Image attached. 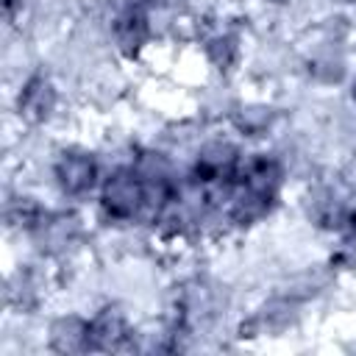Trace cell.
Here are the masks:
<instances>
[{"label":"cell","mask_w":356,"mask_h":356,"mask_svg":"<svg viewBox=\"0 0 356 356\" xmlns=\"http://www.w3.org/2000/svg\"><path fill=\"white\" fill-rule=\"evenodd\" d=\"M103 209L117 220H131L147 209V186L139 170H117L103 184Z\"/></svg>","instance_id":"1"},{"label":"cell","mask_w":356,"mask_h":356,"mask_svg":"<svg viewBox=\"0 0 356 356\" xmlns=\"http://www.w3.org/2000/svg\"><path fill=\"white\" fill-rule=\"evenodd\" d=\"M97 178V164L89 156L81 153H70L56 164V181L67 195H86L95 186Z\"/></svg>","instance_id":"2"},{"label":"cell","mask_w":356,"mask_h":356,"mask_svg":"<svg viewBox=\"0 0 356 356\" xmlns=\"http://www.w3.org/2000/svg\"><path fill=\"white\" fill-rule=\"evenodd\" d=\"M125 339H128L125 320L114 309L100 312L89 323V350H120L125 348Z\"/></svg>","instance_id":"3"},{"label":"cell","mask_w":356,"mask_h":356,"mask_svg":"<svg viewBox=\"0 0 356 356\" xmlns=\"http://www.w3.org/2000/svg\"><path fill=\"white\" fill-rule=\"evenodd\" d=\"M53 106H56V92H53V86H50L44 78H33V81L22 89V95H19V111H22L31 122L47 120L50 111H53Z\"/></svg>","instance_id":"4"},{"label":"cell","mask_w":356,"mask_h":356,"mask_svg":"<svg viewBox=\"0 0 356 356\" xmlns=\"http://www.w3.org/2000/svg\"><path fill=\"white\" fill-rule=\"evenodd\" d=\"M50 345L58 353H75V350H89V323L78 317H61L50 328Z\"/></svg>","instance_id":"5"},{"label":"cell","mask_w":356,"mask_h":356,"mask_svg":"<svg viewBox=\"0 0 356 356\" xmlns=\"http://www.w3.org/2000/svg\"><path fill=\"white\" fill-rule=\"evenodd\" d=\"M114 36H117V44L122 50H128V53L139 50L142 42L147 39V19H145V14L136 6L128 8L125 14H120L117 25H114Z\"/></svg>","instance_id":"6"},{"label":"cell","mask_w":356,"mask_h":356,"mask_svg":"<svg viewBox=\"0 0 356 356\" xmlns=\"http://www.w3.org/2000/svg\"><path fill=\"white\" fill-rule=\"evenodd\" d=\"M209 53H211V58H214L220 67L231 64V58H234V53H236V47H234V39H228V36H222V39H214V42L209 44Z\"/></svg>","instance_id":"7"},{"label":"cell","mask_w":356,"mask_h":356,"mask_svg":"<svg viewBox=\"0 0 356 356\" xmlns=\"http://www.w3.org/2000/svg\"><path fill=\"white\" fill-rule=\"evenodd\" d=\"M147 3H156V0H134V6L139 8V6H147Z\"/></svg>","instance_id":"8"},{"label":"cell","mask_w":356,"mask_h":356,"mask_svg":"<svg viewBox=\"0 0 356 356\" xmlns=\"http://www.w3.org/2000/svg\"><path fill=\"white\" fill-rule=\"evenodd\" d=\"M353 100H356V81H353Z\"/></svg>","instance_id":"9"}]
</instances>
